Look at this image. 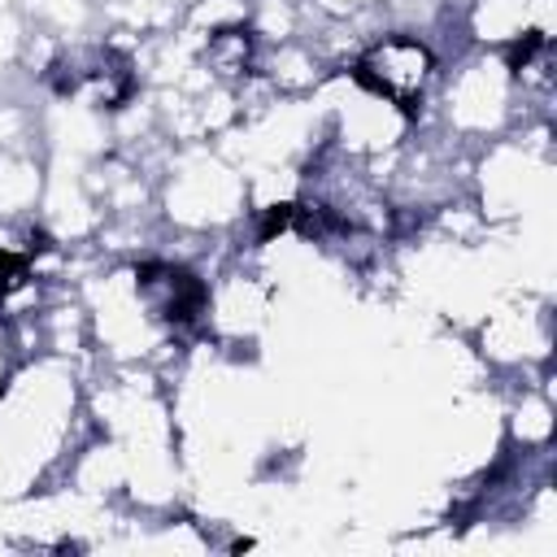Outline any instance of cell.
I'll return each mask as SVG.
<instances>
[{
    "mask_svg": "<svg viewBox=\"0 0 557 557\" xmlns=\"http://www.w3.org/2000/svg\"><path fill=\"white\" fill-rule=\"evenodd\" d=\"M431 65L435 61H431L426 44L405 39V35H392V39H379L361 61H352V78L366 91L392 100L400 113H413L418 100H422V87L431 78Z\"/></svg>",
    "mask_w": 557,
    "mask_h": 557,
    "instance_id": "1",
    "label": "cell"
},
{
    "mask_svg": "<svg viewBox=\"0 0 557 557\" xmlns=\"http://www.w3.org/2000/svg\"><path fill=\"white\" fill-rule=\"evenodd\" d=\"M26 270H30V261H26L22 252H9V248H0V296L17 292V287L26 283Z\"/></svg>",
    "mask_w": 557,
    "mask_h": 557,
    "instance_id": "3",
    "label": "cell"
},
{
    "mask_svg": "<svg viewBox=\"0 0 557 557\" xmlns=\"http://www.w3.org/2000/svg\"><path fill=\"white\" fill-rule=\"evenodd\" d=\"M135 283H139V292L152 300V309H157L170 326H178V331L196 326V322L205 318V309H209V287H205V278H200L196 270H187V265L144 261V265H135Z\"/></svg>",
    "mask_w": 557,
    "mask_h": 557,
    "instance_id": "2",
    "label": "cell"
},
{
    "mask_svg": "<svg viewBox=\"0 0 557 557\" xmlns=\"http://www.w3.org/2000/svg\"><path fill=\"white\" fill-rule=\"evenodd\" d=\"M540 48H544V35L527 30V35H522V39H518V44L509 48V70H513V74H522V70L531 65V57H535Z\"/></svg>",
    "mask_w": 557,
    "mask_h": 557,
    "instance_id": "4",
    "label": "cell"
}]
</instances>
